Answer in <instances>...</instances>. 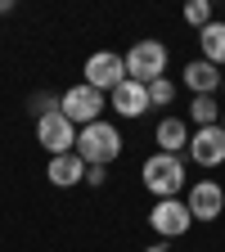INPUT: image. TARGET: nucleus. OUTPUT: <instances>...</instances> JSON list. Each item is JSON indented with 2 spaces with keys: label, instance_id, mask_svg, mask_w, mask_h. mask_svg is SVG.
I'll use <instances>...</instances> for the list:
<instances>
[{
  "label": "nucleus",
  "instance_id": "f257e3e1",
  "mask_svg": "<svg viewBox=\"0 0 225 252\" xmlns=\"http://www.w3.org/2000/svg\"><path fill=\"white\" fill-rule=\"evenodd\" d=\"M122 131L108 122V117H99V122H90V126H81L77 131V153H81V162L86 167H108V162H117L122 158Z\"/></svg>",
  "mask_w": 225,
  "mask_h": 252
},
{
  "label": "nucleus",
  "instance_id": "f03ea898",
  "mask_svg": "<svg viewBox=\"0 0 225 252\" xmlns=\"http://www.w3.org/2000/svg\"><path fill=\"white\" fill-rule=\"evenodd\" d=\"M140 180L153 198H180V189L189 185V171L176 153H149L140 167Z\"/></svg>",
  "mask_w": 225,
  "mask_h": 252
},
{
  "label": "nucleus",
  "instance_id": "7ed1b4c3",
  "mask_svg": "<svg viewBox=\"0 0 225 252\" xmlns=\"http://www.w3.org/2000/svg\"><path fill=\"white\" fill-rule=\"evenodd\" d=\"M122 59H126V77H131V81L153 86L158 77H167V59H171V54H167L162 41H135Z\"/></svg>",
  "mask_w": 225,
  "mask_h": 252
},
{
  "label": "nucleus",
  "instance_id": "20e7f679",
  "mask_svg": "<svg viewBox=\"0 0 225 252\" xmlns=\"http://www.w3.org/2000/svg\"><path fill=\"white\" fill-rule=\"evenodd\" d=\"M104 94L95 90V86H86V81H77V86H68L59 94V113L68 117L72 126H90V122H99L104 117Z\"/></svg>",
  "mask_w": 225,
  "mask_h": 252
},
{
  "label": "nucleus",
  "instance_id": "39448f33",
  "mask_svg": "<svg viewBox=\"0 0 225 252\" xmlns=\"http://www.w3.org/2000/svg\"><path fill=\"white\" fill-rule=\"evenodd\" d=\"M86 86H95L99 94H113L122 81H126V59L117 54V50H95L90 59H86Z\"/></svg>",
  "mask_w": 225,
  "mask_h": 252
},
{
  "label": "nucleus",
  "instance_id": "423d86ee",
  "mask_svg": "<svg viewBox=\"0 0 225 252\" xmlns=\"http://www.w3.org/2000/svg\"><path fill=\"white\" fill-rule=\"evenodd\" d=\"M149 225H153L158 239H180V234H189L194 216H189L185 198H158V203L149 207Z\"/></svg>",
  "mask_w": 225,
  "mask_h": 252
},
{
  "label": "nucleus",
  "instance_id": "0eeeda50",
  "mask_svg": "<svg viewBox=\"0 0 225 252\" xmlns=\"http://www.w3.org/2000/svg\"><path fill=\"white\" fill-rule=\"evenodd\" d=\"M36 144H41L50 158L72 153V149H77V126L63 117V113H45V117H36Z\"/></svg>",
  "mask_w": 225,
  "mask_h": 252
},
{
  "label": "nucleus",
  "instance_id": "6e6552de",
  "mask_svg": "<svg viewBox=\"0 0 225 252\" xmlns=\"http://www.w3.org/2000/svg\"><path fill=\"white\" fill-rule=\"evenodd\" d=\"M189 162L207 167V171L225 162V131L221 126H198V131L189 135Z\"/></svg>",
  "mask_w": 225,
  "mask_h": 252
},
{
  "label": "nucleus",
  "instance_id": "1a4fd4ad",
  "mask_svg": "<svg viewBox=\"0 0 225 252\" xmlns=\"http://www.w3.org/2000/svg\"><path fill=\"white\" fill-rule=\"evenodd\" d=\"M185 207H189V216H194V220H216V216L225 212V189H221L216 180H194V185H189Z\"/></svg>",
  "mask_w": 225,
  "mask_h": 252
},
{
  "label": "nucleus",
  "instance_id": "9d476101",
  "mask_svg": "<svg viewBox=\"0 0 225 252\" xmlns=\"http://www.w3.org/2000/svg\"><path fill=\"white\" fill-rule=\"evenodd\" d=\"M185 90L189 94H194V99H198V94H216L221 90V81H225V72L216 68V63H207V59H189L185 63Z\"/></svg>",
  "mask_w": 225,
  "mask_h": 252
},
{
  "label": "nucleus",
  "instance_id": "9b49d317",
  "mask_svg": "<svg viewBox=\"0 0 225 252\" xmlns=\"http://www.w3.org/2000/svg\"><path fill=\"white\" fill-rule=\"evenodd\" d=\"M108 104L117 108V117L135 122V117H144V108H149V86H140V81H131V77H126V81L108 94Z\"/></svg>",
  "mask_w": 225,
  "mask_h": 252
},
{
  "label": "nucleus",
  "instance_id": "f8f14e48",
  "mask_svg": "<svg viewBox=\"0 0 225 252\" xmlns=\"http://www.w3.org/2000/svg\"><path fill=\"white\" fill-rule=\"evenodd\" d=\"M45 180L54 189H72V185H86V162H81V153H59L50 158V167H45Z\"/></svg>",
  "mask_w": 225,
  "mask_h": 252
},
{
  "label": "nucleus",
  "instance_id": "ddd939ff",
  "mask_svg": "<svg viewBox=\"0 0 225 252\" xmlns=\"http://www.w3.org/2000/svg\"><path fill=\"white\" fill-rule=\"evenodd\" d=\"M189 135H194V131H189V122L185 117H162V122H158V131H153V144H158V153H185L189 149Z\"/></svg>",
  "mask_w": 225,
  "mask_h": 252
},
{
  "label": "nucleus",
  "instance_id": "4468645a",
  "mask_svg": "<svg viewBox=\"0 0 225 252\" xmlns=\"http://www.w3.org/2000/svg\"><path fill=\"white\" fill-rule=\"evenodd\" d=\"M198 59H207V63H216V68H225V23H207L203 32H198Z\"/></svg>",
  "mask_w": 225,
  "mask_h": 252
},
{
  "label": "nucleus",
  "instance_id": "2eb2a0df",
  "mask_svg": "<svg viewBox=\"0 0 225 252\" xmlns=\"http://www.w3.org/2000/svg\"><path fill=\"white\" fill-rule=\"evenodd\" d=\"M189 122H194V131H198V126H221V104H216V94H198V99L189 104Z\"/></svg>",
  "mask_w": 225,
  "mask_h": 252
},
{
  "label": "nucleus",
  "instance_id": "dca6fc26",
  "mask_svg": "<svg viewBox=\"0 0 225 252\" xmlns=\"http://www.w3.org/2000/svg\"><path fill=\"white\" fill-rule=\"evenodd\" d=\"M185 23L198 27V32H203L207 23H216V18H212V0H189V5H185Z\"/></svg>",
  "mask_w": 225,
  "mask_h": 252
},
{
  "label": "nucleus",
  "instance_id": "f3484780",
  "mask_svg": "<svg viewBox=\"0 0 225 252\" xmlns=\"http://www.w3.org/2000/svg\"><path fill=\"white\" fill-rule=\"evenodd\" d=\"M171 99H176V81H171V77H158V81L149 86V108H153V104H158V108H167Z\"/></svg>",
  "mask_w": 225,
  "mask_h": 252
},
{
  "label": "nucleus",
  "instance_id": "a211bd4d",
  "mask_svg": "<svg viewBox=\"0 0 225 252\" xmlns=\"http://www.w3.org/2000/svg\"><path fill=\"white\" fill-rule=\"evenodd\" d=\"M45 113H59V99L54 94H32V117H45Z\"/></svg>",
  "mask_w": 225,
  "mask_h": 252
},
{
  "label": "nucleus",
  "instance_id": "6ab92c4d",
  "mask_svg": "<svg viewBox=\"0 0 225 252\" xmlns=\"http://www.w3.org/2000/svg\"><path fill=\"white\" fill-rule=\"evenodd\" d=\"M86 185H90V189L108 185V167H86Z\"/></svg>",
  "mask_w": 225,
  "mask_h": 252
},
{
  "label": "nucleus",
  "instance_id": "aec40b11",
  "mask_svg": "<svg viewBox=\"0 0 225 252\" xmlns=\"http://www.w3.org/2000/svg\"><path fill=\"white\" fill-rule=\"evenodd\" d=\"M144 252H171V248H167V243H149Z\"/></svg>",
  "mask_w": 225,
  "mask_h": 252
},
{
  "label": "nucleus",
  "instance_id": "412c9836",
  "mask_svg": "<svg viewBox=\"0 0 225 252\" xmlns=\"http://www.w3.org/2000/svg\"><path fill=\"white\" fill-rule=\"evenodd\" d=\"M9 9H14V0H0V18H5Z\"/></svg>",
  "mask_w": 225,
  "mask_h": 252
},
{
  "label": "nucleus",
  "instance_id": "4be33fe9",
  "mask_svg": "<svg viewBox=\"0 0 225 252\" xmlns=\"http://www.w3.org/2000/svg\"><path fill=\"white\" fill-rule=\"evenodd\" d=\"M221 131H225V108H221Z\"/></svg>",
  "mask_w": 225,
  "mask_h": 252
},
{
  "label": "nucleus",
  "instance_id": "5701e85b",
  "mask_svg": "<svg viewBox=\"0 0 225 252\" xmlns=\"http://www.w3.org/2000/svg\"><path fill=\"white\" fill-rule=\"evenodd\" d=\"M221 90H225V81H221Z\"/></svg>",
  "mask_w": 225,
  "mask_h": 252
}]
</instances>
